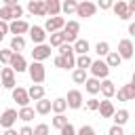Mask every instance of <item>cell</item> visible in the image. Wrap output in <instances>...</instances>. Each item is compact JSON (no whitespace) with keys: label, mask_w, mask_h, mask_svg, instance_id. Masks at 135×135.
<instances>
[{"label":"cell","mask_w":135,"mask_h":135,"mask_svg":"<svg viewBox=\"0 0 135 135\" xmlns=\"http://www.w3.org/2000/svg\"><path fill=\"white\" fill-rule=\"evenodd\" d=\"M13 91V101H17L19 105H30V97H27V89L23 86H15Z\"/></svg>","instance_id":"9a60e30c"},{"label":"cell","mask_w":135,"mask_h":135,"mask_svg":"<svg viewBox=\"0 0 135 135\" xmlns=\"http://www.w3.org/2000/svg\"><path fill=\"white\" fill-rule=\"evenodd\" d=\"M19 0H4V6H11V4H17Z\"/></svg>","instance_id":"f907efd6"},{"label":"cell","mask_w":135,"mask_h":135,"mask_svg":"<svg viewBox=\"0 0 135 135\" xmlns=\"http://www.w3.org/2000/svg\"><path fill=\"white\" fill-rule=\"evenodd\" d=\"M27 74H30V78H32L34 84H42L44 78H46V70H44L42 61H32L27 65Z\"/></svg>","instance_id":"7a4b0ae2"},{"label":"cell","mask_w":135,"mask_h":135,"mask_svg":"<svg viewBox=\"0 0 135 135\" xmlns=\"http://www.w3.org/2000/svg\"><path fill=\"white\" fill-rule=\"evenodd\" d=\"M34 112H36V114H40V116L49 114V112H51V101H49V99H44V97H42V99H38V101H36V105H34Z\"/></svg>","instance_id":"d4e9b609"},{"label":"cell","mask_w":135,"mask_h":135,"mask_svg":"<svg viewBox=\"0 0 135 135\" xmlns=\"http://www.w3.org/2000/svg\"><path fill=\"white\" fill-rule=\"evenodd\" d=\"M95 53H97L99 57H105V55L110 53V42H105V40H99V42L95 44Z\"/></svg>","instance_id":"d6a6232c"},{"label":"cell","mask_w":135,"mask_h":135,"mask_svg":"<svg viewBox=\"0 0 135 135\" xmlns=\"http://www.w3.org/2000/svg\"><path fill=\"white\" fill-rule=\"evenodd\" d=\"M63 42H65V38H63V32H61V30H57V32H51L49 46H59V44H63Z\"/></svg>","instance_id":"f1b7e54d"},{"label":"cell","mask_w":135,"mask_h":135,"mask_svg":"<svg viewBox=\"0 0 135 135\" xmlns=\"http://www.w3.org/2000/svg\"><path fill=\"white\" fill-rule=\"evenodd\" d=\"M27 97L34 99V101L42 99V97H44V86H42V84H32V86L27 89Z\"/></svg>","instance_id":"cb8c5ba5"},{"label":"cell","mask_w":135,"mask_h":135,"mask_svg":"<svg viewBox=\"0 0 135 135\" xmlns=\"http://www.w3.org/2000/svg\"><path fill=\"white\" fill-rule=\"evenodd\" d=\"M99 86H101V80H99V78H95V76L84 80V89H86V93H89V95H97V93H99Z\"/></svg>","instance_id":"7402d4cb"},{"label":"cell","mask_w":135,"mask_h":135,"mask_svg":"<svg viewBox=\"0 0 135 135\" xmlns=\"http://www.w3.org/2000/svg\"><path fill=\"white\" fill-rule=\"evenodd\" d=\"M129 36H135V23H129Z\"/></svg>","instance_id":"681fc988"},{"label":"cell","mask_w":135,"mask_h":135,"mask_svg":"<svg viewBox=\"0 0 135 135\" xmlns=\"http://www.w3.org/2000/svg\"><path fill=\"white\" fill-rule=\"evenodd\" d=\"M34 135H49V124H44V122L36 124L34 127Z\"/></svg>","instance_id":"60d3db41"},{"label":"cell","mask_w":135,"mask_h":135,"mask_svg":"<svg viewBox=\"0 0 135 135\" xmlns=\"http://www.w3.org/2000/svg\"><path fill=\"white\" fill-rule=\"evenodd\" d=\"M2 38H4V36H2V34H0V40H2Z\"/></svg>","instance_id":"816d5d0a"},{"label":"cell","mask_w":135,"mask_h":135,"mask_svg":"<svg viewBox=\"0 0 135 135\" xmlns=\"http://www.w3.org/2000/svg\"><path fill=\"white\" fill-rule=\"evenodd\" d=\"M30 38L34 40V44H40V42H44V38H46V32H44V27H40V25H30Z\"/></svg>","instance_id":"ac0fdd59"},{"label":"cell","mask_w":135,"mask_h":135,"mask_svg":"<svg viewBox=\"0 0 135 135\" xmlns=\"http://www.w3.org/2000/svg\"><path fill=\"white\" fill-rule=\"evenodd\" d=\"M95 11H97V6L93 4V2H89V0H82V2H78L76 4V15L78 17H84V19H89V17H93L95 15Z\"/></svg>","instance_id":"277c9868"},{"label":"cell","mask_w":135,"mask_h":135,"mask_svg":"<svg viewBox=\"0 0 135 135\" xmlns=\"http://www.w3.org/2000/svg\"><path fill=\"white\" fill-rule=\"evenodd\" d=\"M15 122H17V110H13V108L4 110L2 116H0V127H2V129H8V127H13Z\"/></svg>","instance_id":"5bb4252c"},{"label":"cell","mask_w":135,"mask_h":135,"mask_svg":"<svg viewBox=\"0 0 135 135\" xmlns=\"http://www.w3.org/2000/svg\"><path fill=\"white\" fill-rule=\"evenodd\" d=\"M112 4H114V0H99L95 6H99L101 11H110V8H112Z\"/></svg>","instance_id":"ee69618b"},{"label":"cell","mask_w":135,"mask_h":135,"mask_svg":"<svg viewBox=\"0 0 135 135\" xmlns=\"http://www.w3.org/2000/svg\"><path fill=\"white\" fill-rule=\"evenodd\" d=\"M8 65H11L17 74H21V72H25V70H27V61H25V57H23L21 53H13V55H11Z\"/></svg>","instance_id":"ba28073f"},{"label":"cell","mask_w":135,"mask_h":135,"mask_svg":"<svg viewBox=\"0 0 135 135\" xmlns=\"http://www.w3.org/2000/svg\"><path fill=\"white\" fill-rule=\"evenodd\" d=\"M97 112L101 114V118H112V114H114L116 110H114V103H112L110 99H103V101H99Z\"/></svg>","instance_id":"d6986e66"},{"label":"cell","mask_w":135,"mask_h":135,"mask_svg":"<svg viewBox=\"0 0 135 135\" xmlns=\"http://www.w3.org/2000/svg\"><path fill=\"white\" fill-rule=\"evenodd\" d=\"M89 70H91V74H93L95 78H99V80L108 78V74H110V68H108V63H105L103 59H93L91 65H89Z\"/></svg>","instance_id":"3957f363"},{"label":"cell","mask_w":135,"mask_h":135,"mask_svg":"<svg viewBox=\"0 0 135 135\" xmlns=\"http://www.w3.org/2000/svg\"><path fill=\"white\" fill-rule=\"evenodd\" d=\"M86 78H89V76H86V70H82V68H74V72H72V80H74L76 84H84Z\"/></svg>","instance_id":"4dcf8cb0"},{"label":"cell","mask_w":135,"mask_h":135,"mask_svg":"<svg viewBox=\"0 0 135 135\" xmlns=\"http://www.w3.org/2000/svg\"><path fill=\"white\" fill-rule=\"evenodd\" d=\"M51 110L55 114H63L68 110V103H65V97H57L55 101H51Z\"/></svg>","instance_id":"83f0119b"},{"label":"cell","mask_w":135,"mask_h":135,"mask_svg":"<svg viewBox=\"0 0 135 135\" xmlns=\"http://www.w3.org/2000/svg\"><path fill=\"white\" fill-rule=\"evenodd\" d=\"M76 4H78L76 0H63V2H61V11H63L65 15H70V13L76 11Z\"/></svg>","instance_id":"d590c367"},{"label":"cell","mask_w":135,"mask_h":135,"mask_svg":"<svg viewBox=\"0 0 135 135\" xmlns=\"http://www.w3.org/2000/svg\"><path fill=\"white\" fill-rule=\"evenodd\" d=\"M4 135H19V133H17L13 127H8V129H4Z\"/></svg>","instance_id":"c3c4849f"},{"label":"cell","mask_w":135,"mask_h":135,"mask_svg":"<svg viewBox=\"0 0 135 135\" xmlns=\"http://www.w3.org/2000/svg\"><path fill=\"white\" fill-rule=\"evenodd\" d=\"M99 93L103 95V99H112V97H114V93H116L114 82H112L110 78H103V80H101V86H99Z\"/></svg>","instance_id":"2e32d148"},{"label":"cell","mask_w":135,"mask_h":135,"mask_svg":"<svg viewBox=\"0 0 135 135\" xmlns=\"http://www.w3.org/2000/svg\"><path fill=\"white\" fill-rule=\"evenodd\" d=\"M53 61H55V65H57V68H61V70L65 68V63H63V57H61V55H57V57H55Z\"/></svg>","instance_id":"7dc6e473"},{"label":"cell","mask_w":135,"mask_h":135,"mask_svg":"<svg viewBox=\"0 0 135 135\" xmlns=\"http://www.w3.org/2000/svg\"><path fill=\"white\" fill-rule=\"evenodd\" d=\"M114 95L118 97V101H133V99H135V84L129 82V84H124L122 89H118Z\"/></svg>","instance_id":"9c48e42d"},{"label":"cell","mask_w":135,"mask_h":135,"mask_svg":"<svg viewBox=\"0 0 135 135\" xmlns=\"http://www.w3.org/2000/svg\"><path fill=\"white\" fill-rule=\"evenodd\" d=\"M97 105H99V99L93 95L91 99H86V110H91V112H97Z\"/></svg>","instance_id":"b9f144b4"},{"label":"cell","mask_w":135,"mask_h":135,"mask_svg":"<svg viewBox=\"0 0 135 135\" xmlns=\"http://www.w3.org/2000/svg\"><path fill=\"white\" fill-rule=\"evenodd\" d=\"M44 2V8H46V15L55 17L61 13V0H42Z\"/></svg>","instance_id":"ffe728a7"},{"label":"cell","mask_w":135,"mask_h":135,"mask_svg":"<svg viewBox=\"0 0 135 135\" xmlns=\"http://www.w3.org/2000/svg\"><path fill=\"white\" fill-rule=\"evenodd\" d=\"M91 57H89V53H84V55H78L76 57V68H82V70H86L89 65H91Z\"/></svg>","instance_id":"e575fe53"},{"label":"cell","mask_w":135,"mask_h":135,"mask_svg":"<svg viewBox=\"0 0 135 135\" xmlns=\"http://www.w3.org/2000/svg\"><path fill=\"white\" fill-rule=\"evenodd\" d=\"M0 34H2V36L8 34V21H2V19H0Z\"/></svg>","instance_id":"bcb514c9"},{"label":"cell","mask_w":135,"mask_h":135,"mask_svg":"<svg viewBox=\"0 0 135 135\" xmlns=\"http://www.w3.org/2000/svg\"><path fill=\"white\" fill-rule=\"evenodd\" d=\"M63 25H65V19L55 15V17H49L44 21V32H57V30H63Z\"/></svg>","instance_id":"8fae6325"},{"label":"cell","mask_w":135,"mask_h":135,"mask_svg":"<svg viewBox=\"0 0 135 135\" xmlns=\"http://www.w3.org/2000/svg\"><path fill=\"white\" fill-rule=\"evenodd\" d=\"M0 82L4 89H15V70L11 65L0 70Z\"/></svg>","instance_id":"52a82bcc"},{"label":"cell","mask_w":135,"mask_h":135,"mask_svg":"<svg viewBox=\"0 0 135 135\" xmlns=\"http://www.w3.org/2000/svg\"><path fill=\"white\" fill-rule=\"evenodd\" d=\"M25 49V38L23 36H13V40H11V51L13 53H19V51H23Z\"/></svg>","instance_id":"f546056e"},{"label":"cell","mask_w":135,"mask_h":135,"mask_svg":"<svg viewBox=\"0 0 135 135\" xmlns=\"http://www.w3.org/2000/svg\"><path fill=\"white\" fill-rule=\"evenodd\" d=\"M72 49H74V53L84 55V53H89L91 44H89V40H86V38H76V40H74V44H72Z\"/></svg>","instance_id":"44dd1931"},{"label":"cell","mask_w":135,"mask_h":135,"mask_svg":"<svg viewBox=\"0 0 135 135\" xmlns=\"http://www.w3.org/2000/svg\"><path fill=\"white\" fill-rule=\"evenodd\" d=\"M76 135H97V133H95V129H93L91 124H82V127L76 131Z\"/></svg>","instance_id":"ab89813d"},{"label":"cell","mask_w":135,"mask_h":135,"mask_svg":"<svg viewBox=\"0 0 135 135\" xmlns=\"http://www.w3.org/2000/svg\"><path fill=\"white\" fill-rule=\"evenodd\" d=\"M11 55H13L11 49H0V63H2V65L8 63V61H11Z\"/></svg>","instance_id":"f35d334b"},{"label":"cell","mask_w":135,"mask_h":135,"mask_svg":"<svg viewBox=\"0 0 135 135\" xmlns=\"http://www.w3.org/2000/svg\"><path fill=\"white\" fill-rule=\"evenodd\" d=\"M8 13H11V21L13 19H21V15H23V6L17 2V4H11L8 6Z\"/></svg>","instance_id":"836d02e7"},{"label":"cell","mask_w":135,"mask_h":135,"mask_svg":"<svg viewBox=\"0 0 135 135\" xmlns=\"http://www.w3.org/2000/svg\"><path fill=\"white\" fill-rule=\"evenodd\" d=\"M27 11H30L32 15L46 17V8H44V2H42V0H30V2H27Z\"/></svg>","instance_id":"e0dca14e"},{"label":"cell","mask_w":135,"mask_h":135,"mask_svg":"<svg viewBox=\"0 0 135 135\" xmlns=\"http://www.w3.org/2000/svg\"><path fill=\"white\" fill-rule=\"evenodd\" d=\"M57 49H59V55L63 57V63H65L63 70H72V68H76V53H74L72 44H70V42H63V44H59Z\"/></svg>","instance_id":"6da1fadb"},{"label":"cell","mask_w":135,"mask_h":135,"mask_svg":"<svg viewBox=\"0 0 135 135\" xmlns=\"http://www.w3.org/2000/svg\"><path fill=\"white\" fill-rule=\"evenodd\" d=\"M65 103H68V108H72V110H80V108H82V93H80L78 89L68 91Z\"/></svg>","instance_id":"8992f818"},{"label":"cell","mask_w":135,"mask_h":135,"mask_svg":"<svg viewBox=\"0 0 135 135\" xmlns=\"http://www.w3.org/2000/svg\"><path fill=\"white\" fill-rule=\"evenodd\" d=\"M129 116H131V114H129V110H118V112H114V114H112L114 124H120V127H122V124L129 120Z\"/></svg>","instance_id":"1f68e13d"},{"label":"cell","mask_w":135,"mask_h":135,"mask_svg":"<svg viewBox=\"0 0 135 135\" xmlns=\"http://www.w3.org/2000/svg\"><path fill=\"white\" fill-rule=\"evenodd\" d=\"M133 51H135V46H133V42L129 40V38H124V40H120L118 42V55L122 57V59H131L133 57Z\"/></svg>","instance_id":"4fadbf2b"},{"label":"cell","mask_w":135,"mask_h":135,"mask_svg":"<svg viewBox=\"0 0 135 135\" xmlns=\"http://www.w3.org/2000/svg\"><path fill=\"white\" fill-rule=\"evenodd\" d=\"M27 30H30V23H27V21H23V19H13V21L8 23V32H11V34H15V36L25 34Z\"/></svg>","instance_id":"7c38bea8"},{"label":"cell","mask_w":135,"mask_h":135,"mask_svg":"<svg viewBox=\"0 0 135 135\" xmlns=\"http://www.w3.org/2000/svg\"><path fill=\"white\" fill-rule=\"evenodd\" d=\"M17 133H19V135H34V129H32V127H27V124H25V127H21V129H19V131H17Z\"/></svg>","instance_id":"f6af8a7d"},{"label":"cell","mask_w":135,"mask_h":135,"mask_svg":"<svg viewBox=\"0 0 135 135\" xmlns=\"http://www.w3.org/2000/svg\"><path fill=\"white\" fill-rule=\"evenodd\" d=\"M34 108H30V105H21V110L17 112V118L19 120H23V122H30L32 118H34Z\"/></svg>","instance_id":"484cf974"},{"label":"cell","mask_w":135,"mask_h":135,"mask_svg":"<svg viewBox=\"0 0 135 135\" xmlns=\"http://www.w3.org/2000/svg\"><path fill=\"white\" fill-rule=\"evenodd\" d=\"M112 11H114V15H116L118 19H122V21H124V17H127V11H129V8H127V2H124V0H116V2L112 4Z\"/></svg>","instance_id":"603a6c76"},{"label":"cell","mask_w":135,"mask_h":135,"mask_svg":"<svg viewBox=\"0 0 135 135\" xmlns=\"http://www.w3.org/2000/svg\"><path fill=\"white\" fill-rule=\"evenodd\" d=\"M59 135H76V129L72 122H65L61 129H59Z\"/></svg>","instance_id":"74e56055"},{"label":"cell","mask_w":135,"mask_h":135,"mask_svg":"<svg viewBox=\"0 0 135 135\" xmlns=\"http://www.w3.org/2000/svg\"><path fill=\"white\" fill-rule=\"evenodd\" d=\"M65 122H68V118H65L63 114H55V118H53V122H51V124H53L55 129H61Z\"/></svg>","instance_id":"8d00e7d4"},{"label":"cell","mask_w":135,"mask_h":135,"mask_svg":"<svg viewBox=\"0 0 135 135\" xmlns=\"http://www.w3.org/2000/svg\"><path fill=\"white\" fill-rule=\"evenodd\" d=\"M32 57H34V61H44V59H49V57H51V46L44 44V42L36 44L34 51H32Z\"/></svg>","instance_id":"30bf717a"},{"label":"cell","mask_w":135,"mask_h":135,"mask_svg":"<svg viewBox=\"0 0 135 135\" xmlns=\"http://www.w3.org/2000/svg\"><path fill=\"white\" fill-rule=\"evenodd\" d=\"M0 70H2V63H0Z\"/></svg>","instance_id":"db71d44e"},{"label":"cell","mask_w":135,"mask_h":135,"mask_svg":"<svg viewBox=\"0 0 135 135\" xmlns=\"http://www.w3.org/2000/svg\"><path fill=\"white\" fill-rule=\"evenodd\" d=\"M0 89H2V82H0Z\"/></svg>","instance_id":"f5cc1de1"},{"label":"cell","mask_w":135,"mask_h":135,"mask_svg":"<svg viewBox=\"0 0 135 135\" xmlns=\"http://www.w3.org/2000/svg\"><path fill=\"white\" fill-rule=\"evenodd\" d=\"M108 135H124V131H122L120 124H112V127L108 129Z\"/></svg>","instance_id":"7bdbcfd3"},{"label":"cell","mask_w":135,"mask_h":135,"mask_svg":"<svg viewBox=\"0 0 135 135\" xmlns=\"http://www.w3.org/2000/svg\"><path fill=\"white\" fill-rule=\"evenodd\" d=\"M105 63H108V68H118V65L122 63V57H120L116 51H110V53L105 55Z\"/></svg>","instance_id":"4316f807"},{"label":"cell","mask_w":135,"mask_h":135,"mask_svg":"<svg viewBox=\"0 0 135 135\" xmlns=\"http://www.w3.org/2000/svg\"><path fill=\"white\" fill-rule=\"evenodd\" d=\"M63 38H65V42H74L76 38H78V32H80V23L78 21H68L65 25H63Z\"/></svg>","instance_id":"5b68a950"}]
</instances>
